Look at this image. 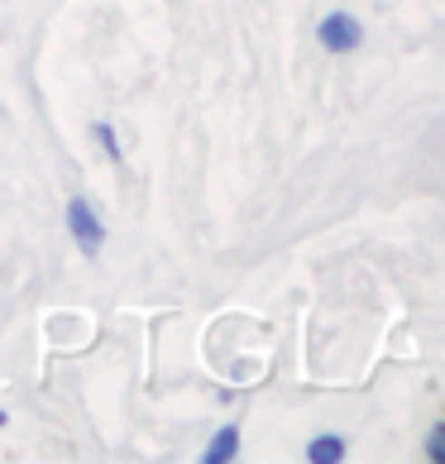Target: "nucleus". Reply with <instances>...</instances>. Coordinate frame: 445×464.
Returning <instances> with one entry per match:
<instances>
[{"label":"nucleus","mask_w":445,"mask_h":464,"mask_svg":"<svg viewBox=\"0 0 445 464\" xmlns=\"http://www.w3.org/2000/svg\"><path fill=\"white\" fill-rule=\"evenodd\" d=\"M235 455H239V426H220L216 440L201 450V464H226V459H235Z\"/></svg>","instance_id":"7ed1b4c3"},{"label":"nucleus","mask_w":445,"mask_h":464,"mask_svg":"<svg viewBox=\"0 0 445 464\" xmlns=\"http://www.w3.org/2000/svg\"><path fill=\"white\" fill-rule=\"evenodd\" d=\"M96 140H101V149H106V153H111V159L120 163V140H115V130L106 125V120H101V125H96Z\"/></svg>","instance_id":"423d86ee"},{"label":"nucleus","mask_w":445,"mask_h":464,"mask_svg":"<svg viewBox=\"0 0 445 464\" xmlns=\"http://www.w3.org/2000/svg\"><path fill=\"white\" fill-rule=\"evenodd\" d=\"M306 459L312 464H340L345 459V440L340 436H316L312 445H306Z\"/></svg>","instance_id":"20e7f679"},{"label":"nucleus","mask_w":445,"mask_h":464,"mask_svg":"<svg viewBox=\"0 0 445 464\" xmlns=\"http://www.w3.org/2000/svg\"><path fill=\"white\" fill-rule=\"evenodd\" d=\"M67 230H73V245L87 249V254H101V245H106V226H101L96 211L82 197L67 201Z\"/></svg>","instance_id":"f03ea898"},{"label":"nucleus","mask_w":445,"mask_h":464,"mask_svg":"<svg viewBox=\"0 0 445 464\" xmlns=\"http://www.w3.org/2000/svg\"><path fill=\"white\" fill-rule=\"evenodd\" d=\"M316 39H321V48H326V53H354V48L364 44V29H359L354 14L335 10V14H326V20L316 24Z\"/></svg>","instance_id":"f257e3e1"},{"label":"nucleus","mask_w":445,"mask_h":464,"mask_svg":"<svg viewBox=\"0 0 445 464\" xmlns=\"http://www.w3.org/2000/svg\"><path fill=\"white\" fill-rule=\"evenodd\" d=\"M426 459L445 464V421H440V426H431V436H426Z\"/></svg>","instance_id":"39448f33"}]
</instances>
